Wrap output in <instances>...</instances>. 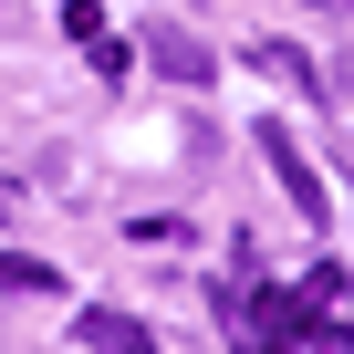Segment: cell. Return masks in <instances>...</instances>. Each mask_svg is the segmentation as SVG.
I'll return each instance as SVG.
<instances>
[{"label":"cell","instance_id":"cell-1","mask_svg":"<svg viewBox=\"0 0 354 354\" xmlns=\"http://www.w3.org/2000/svg\"><path fill=\"white\" fill-rule=\"evenodd\" d=\"M250 333H261V344H313V333H333V323H323L313 302H292V292H261V302H250ZM344 344H354V333H344Z\"/></svg>","mask_w":354,"mask_h":354},{"label":"cell","instance_id":"cell-2","mask_svg":"<svg viewBox=\"0 0 354 354\" xmlns=\"http://www.w3.org/2000/svg\"><path fill=\"white\" fill-rule=\"evenodd\" d=\"M261 156L281 167V188H292V209H302V219H323V209H333V198H323V177L292 156V136H281V125H261Z\"/></svg>","mask_w":354,"mask_h":354},{"label":"cell","instance_id":"cell-3","mask_svg":"<svg viewBox=\"0 0 354 354\" xmlns=\"http://www.w3.org/2000/svg\"><path fill=\"white\" fill-rule=\"evenodd\" d=\"M73 333H84V344H104V354H146V323H136V313H115V302H94Z\"/></svg>","mask_w":354,"mask_h":354},{"label":"cell","instance_id":"cell-4","mask_svg":"<svg viewBox=\"0 0 354 354\" xmlns=\"http://www.w3.org/2000/svg\"><path fill=\"white\" fill-rule=\"evenodd\" d=\"M63 271L42 261V250H0V292H53Z\"/></svg>","mask_w":354,"mask_h":354},{"label":"cell","instance_id":"cell-5","mask_svg":"<svg viewBox=\"0 0 354 354\" xmlns=\"http://www.w3.org/2000/svg\"><path fill=\"white\" fill-rule=\"evenodd\" d=\"M156 73H177V84H198V73H209V53H198L188 32H156Z\"/></svg>","mask_w":354,"mask_h":354},{"label":"cell","instance_id":"cell-6","mask_svg":"<svg viewBox=\"0 0 354 354\" xmlns=\"http://www.w3.org/2000/svg\"><path fill=\"white\" fill-rule=\"evenodd\" d=\"M261 73H281V84H292V94H313V63H302V53H292V42H261Z\"/></svg>","mask_w":354,"mask_h":354},{"label":"cell","instance_id":"cell-7","mask_svg":"<svg viewBox=\"0 0 354 354\" xmlns=\"http://www.w3.org/2000/svg\"><path fill=\"white\" fill-rule=\"evenodd\" d=\"M323 11H354V0H323Z\"/></svg>","mask_w":354,"mask_h":354}]
</instances>
